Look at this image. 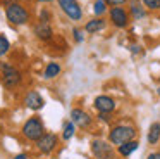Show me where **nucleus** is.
<instances>
[{"label": "nucleus", "mask_w": 160, "mask_h": 159, "mask_svg": "<svg viewBox=\"0 0 160 159\" xmlns=\"http://www.w3.org/2000/svg\"><path fill=\"white\" fill-rule=\"evenodd\" d=\"M134 137H136V130L131 124H115L108 131V142L112 145H117V147L126 144V142L134 140Z\"/></svg>", "instance_id": "f257e3e1"}, {"label": "nucleus", "mask_w": 160, "mask_h": 159, "mask_svg": "<svg viewBox=\"0 0 160 159\" xmlns=\"http://www.w3.org/2000/svg\"><path fill=\"white\" fill-rule=\"evenodd\" d=\"M22 135H24L28 140H33V142H38L40 138L45 135V128H43V121L40 118L33 116L22 124Z\"/></svg>", "instance_id": "f03ea898"}, {"label": "nucleus", "mask_w": 160, "mask_h": 159, "mask_svg": "<svg viewBox=\"0 0 160 159\" xmlns=\"http://www.w3.org/2000/svg\"><path fill=\"white\" fill-rule=\"evenodd\" d=\"M5 17L11 24L14 26H21L29 21V12L21 5V3H12V5L5 7Z\"/></svg>", "instance_id": "7ed1b4c3"}, {"label": "nucleus", "mask_w": 160, "mask_h": 159, "mask_svg": "<svg viewBox=\"0 0 160 159\" xmlns=\"http://www.w3.org/2000/svg\"><path fill=\"white\" fill-rule=\"evenodd\" d=\"M0 71H2V83H4L7 88H14L21 83V73L11 64H0Z\"/></svg>", "instance_id": "20e7f679"}, {"label": "nucleus", "mask_w": 160, "mask_h": 159, "mask_svg": "<svg viewBox=\"0 0 160 159\" xmlns=\"http://www.w3.org/2000/svg\"><path fill=\"white\" fill-rule=\"evenodd\" d=\"M91 152L97 159H115V151L110 142L100 140V138L91 142Z\"/></svg>", "instance_id": "39448f33"}, {"label": "nucleus", "mask_w": 160, "mask_h": 159, "mask_svg": "<svg viewBox=\"0 0 160 159\" xmlns=\"http://www.w3.org/2000/svg\"><path fill=\"white\" fill-rule=\"evenodd\" d=\"M57 2H59V7L64 10V14H66L69 19L79 21L81 17H83V10H81L79 3H78L76 0H57Z\"/></svg>", "instance_id": "423d86ee"}, {"label": "nucleus", "mask_w": 160, "mask_h": 159, "mask_svg": "<svg viewBox=\"0 0 160 159\" xmlns=\"http://www.w3.org/2000/svg\"><path fill=\"white\" fill-rule=\"evenodd\" d=\"M131 14L124 7H112L110 9V21L115 28H126L129 24Z\"/></svg>", "instance_id": "0eeeda50"}, {"label": "nucleus", "mask_w": 160, "mask_h": 159, "mask_svg": "<svg viewBox=\"0 0 160 159\" xmlns=\"http://www.w3.org/2000/svg\"><path fill=\"white\" fill-rule=\"evenodd\" d=\"M93 107L98 111V112L110 114V112L115 111L117 104H115V100L112 99V97H108V95H98L97 99L93 100Z\"/></svg>", "instance_id": "6e6552de"}, {"label": "nucleus", "mask_w": 160, "mask_h": 159, "mask_svg": "<svg viewBox=\"0 0 160 159\" xmlns=\"http://www.w3.org/2000/svg\"><path fill=\"white\" fill-rule=\"evenodd\" d=\"M57 142H59V138H57L55 133H45L38 142H36V147H38V151L43 152V154H50V152L57 147Z\"/></svg>", "instance_id": "1a4fd4ad"}, {"label": "nucleus", "mask_w": 160, "mask_h": 159, "mask_svg": "<svg viewBox=\"0 0 160 159\" xmlns=\"http://www.w3.org/2000/svg\"><path fill=\"white\" fill-rule=\"evenodd\" d=\"M71 121L79 128H88L91 124V118L83 109H72L71 111Z\"/></svg>", "instance_id": "9d476101"}, {"label": "nucleus", "mask_w": 160, "mask_h": 159, "mask_svg": "<svg viewBox=\"0 0 160 159\" xmlns=\"http://www.w3.org/2000/svg\"><path fill=\"white\" fill-rule=\"evenodd\" d=\"M43 97L40 95L38 92H29V93H26V97H24V106L28 107V109H33V111H38V109H42L43 107Z\"/></svg>", "instance_id": "9b49d317"}, {"label": "nucleus", "mask_w": 160, "mask_h": 159, "mask_svg": "<svg viewBox=\"0 0 160 159\" xmlns=\"http://www.w3.org/2000/svg\"><path fill=\"white\" fill-rule=\"evenodd\" d=\"M35 35L40 38V40H50L53 35L52 28H50L48 23H43V21H40L38 24L35 26Z\"/></svg>", "instance_id": "f8f14e48"}, {"label": "nucleus", "mask_w": 160, "mask_h": 159, "mask_svg": "<svg viewBox=\"0 0 160 159\" xmlns=\"http://www.w3.org/2000/svg\"><path fill=\"white\" fill-rule=\"evenodd\" d=\"M139 147V142L138 140H131V142H126V144L119 145L117 147V154L122 156V157H129L134 151H138Z\"/></svg>", "instance_id": "ddd939ff"}, {"label": "nucleus", "mask_w": 160, "mask_h": 159, "mask_svg": "<svg viewBox=\"0 0 160 159\" xmlns=\"http://www.w3.org/2000/svg\"><path fill=\"white\" fill-rule=\"evenodd\" d=\"M146 140H148L150 145H157L160 142V123L155 121V123L150 124L148 135H146Z\"/></svg>", "instance_id": "4468645a"}, {"label": "nucleus", "mask_w": 160, "mask_h": 159, "mask_svg": "<svg viewBox=\"0 0 160 159\" xmlns=\"http://www.w3.org/2000/svg\"><path fill=\"white\" fill-rule=\"evenodd\" d=\"M129 14L132 16V19H134V21H139V19H143V17L146 16L145 7H143L141 3L138 2V0H132V2H131V7H129Z\"/></svg>", "instance_id": "2eb2a0df"}, {"label": "nucleus", "mask_w": 160, "mask_h": 159, "mask_svg": "<svg viewBox=\"0 0 160 159\" xmlns=\"http://www.w3.org/2000/svg\"><path fill=\"white\" fill-rule=\"evenodd\" d=\"M105 28V19H102V17H95V19L88 21L86 26H84V30L88 31V33H98V31H102Z\"/></svg>", "instance_id": "dca6fc26"}, {"label": "nucleus", "mask_w": 160, "mask_h": 159, "mask_svg": "<svg viewBox=\"0 0 160 159\" xmlns=\"http://www.w3.org/2000/svg\"><path fill=\"white\" fill-rule=\"evenodd\" d=\"M59 73H60V64L59 62H48L47 68H45V73H43V78L52 80V78H55Z\"/></svg>", "instance_id": "f3484780"}, {"label": "nucleus", "mask_w": 160, "mask_h": 159, "mask_svg": "<svg viewBox=\"0 0 160 159\" xmlns=\"http://www.w3.org/2000/svg\"><path fill=\"white\" fill-rule=\"evenodd\" d=\"M74 131H76V124H74L72 121H67V123L64 124V130H62V138H64V140L72 138L74 137Z\"/></svg>", "instance_id": "a211bd4d"}, {"label": "nucleus", "mask_w": 160, "mask_h": 159, "mask_svg": "<svg viewBox=\"0 0 160 159\" xmlns=\"http://www.w3.org/2000/svg\"><path fill=\"white\" fill-rule=\"evenodd\" d=\"M107 5H108V3L105 2V0H95V3H93V12H95V16L100 17L102 14L107 12Z\"/></svg>", "instance_id": "6ab92c4d"}, {"label": "nucleus", "mask_w": 160, "mask_h": 159, "mask_svg": "<svg viewBox=\"0 0 160 159\" xmlns=\"http://www.w3.org/2000/svg\"><path fill=\"white\" fill-rule=\"evenodd\" d=\"M9 48H11L9 40L4 36V35H0V57H4V55L9 52Z\"/></svg>", "instance_id": "aec40b11"}, {"label": "nucleus", "mask_w": 160, "mask_h": 159, "mask_svg": "<svg viewBox=\"0 0 160 159\" xmlns=\"http://www.w3.org/2000/svg\"><path fill=\"white\" fill-rule=\"evenodd\" d=\"M143 5L150 10H158L160 9V0H143Z\"/></svg>", "instance_id": "412c9836"}, {"label": "nucleus", "mask_w": 160, "mask_h": 159, "mask_svg": "<svg viewBox=\"0 0 160 159\" xmlns=\"http://www.w3.org/2000/svg\"><path fill=\"white\" fill-rule=\"evenodd\" d=\"M72 33H74V40H76L78 43H81V41L84 40V36H83V31H81V30H78V28H74V30H72Z\"/></svg>", "instance_id": "4be33fe9"}, {"label": "nucleus", "mask_w": 160, "mask_h": 159, "mask_svg": "<svg viewBox=\"0 0 160 159\" xmlns=\"http://www.w3.org/2000/svg\"><path fill=\"white\" fill-rule=\"evenodd\" d=\"M105 2H107L108 5H112V7H121V5H124L128 0H105Z\"/></svg>", "instance_id": "5701e85b"}, {"label": "nucleus", "mask_w": 160, "mask_h": 159, "mask_svg": "<svg viewBox=\"0 0 160 159\" xmlns=\"http://www.w3.org/2000/svg\"><path fill=\"white\" fill-rule=\"evenodd\" d=\"M40 21H43V23H48V21H50V14H48V10L43 9L42 12H40Z\"/></svg>", "instance_id": "b1692460"}, {"label": "nucleus", "mask_w": 160, "mask_h": 159, "mask_svg": "<svg viewBox=\"0 0 160 159\" xmlns=\"http://www.w3.org/2000/svg\"><path fill=\"white\" fill-rule=\"evenodd\" d=\"M98 119H102V121H105V123H108V121H110L112 118H110V114H105V112H98Z\"/></svg>", "instance_id": "393cba45"}, {"label": "nucleus", "mask_w": 160, "mask_h": 159, "mask_svg": "<svg viewBox=\"0 0 160 159\" xmlns=\"http://www.w3.org/2000/svg\"><path fill=\"white\" fill-rule=\"evenodd\" d=\"M146 159H160V152H152L146 156Z\"/></svg>", "instance_id": "a878e982"}, {"label": "nucleus", "mask_w": 160, "mask_h": 159, "mask_svg": "<svg viewBox=\"0 0 160 159\" xmlns=\"http://www.w3.org/2000/svg\"><path fill=\"white\" fill-rule=\"evenodd\" d=\"M131 52H132V54H139V52H141V47H139V45H132Z\"/></svg>", "instance_id": "bb28decb"}, {"label": "nucleus", "mask_w": 160, "mask_h": 159, "mask_svg": "<svg viewBox=\"0 0 160 159\" xmlns=\"http://www.w3.org/2000/svg\"><path fill=\"white\" fill-rule=\"evenodd\" d=\"M4 3L7 7V5H12V3H18V0H4Z\"/></svg>", "instance_id": "cd10ccee"}, {"label": "nucleus", "mask_w": 160, "mask_h": 159, "mask_svg": "<svg viewBox=\"0 0 160 159\" xmlns=\"http://www.w3.org/2000/svg\"><path fill=\"white\" fill-rule=\"evenodd\" d=\"M14 159H26V156H24V154H18Z\"/></svg>", "instance_id": "c85d7f7f"}, {"label": "nucleus", "mask_w": 160, "mask_h": 159, "mask_svg": "<svg viewBox=\"0 0 160 159\" xmlns=\"http://www.w3.org/2000/svg\"><path fill=\"white\" fill-rule=\"evenodd\" d=\"M157 93H158V95H160V86H158V88H157Z\"/></svg>", "instance_id": "c756f323"}, {"label": "nucleus", "mask_w": 160, "mask_h": 159, "mask_svg": "<svg viewBox=\"0 0 160 159\" xmlns=\"http://www.w3.org/2000/svg\"><path fill=\"white\" fill-rule=\"evenodd\" d=\"M42 2H52V0H42Z\"/></svg>", "instance_id": "7c9ffc66"}]
</instances>
